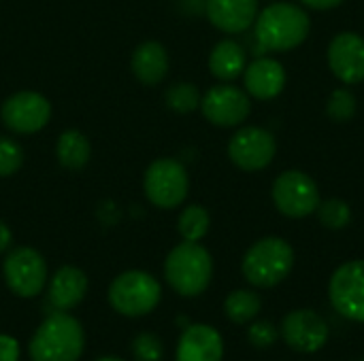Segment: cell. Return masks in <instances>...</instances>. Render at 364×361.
I'll use <instances>...</instances> for the list:
<instances>
[{
  "label": "cell",
  "mask_w": 364,
  "mask_h": 361,
  "mask_svg": "<svg viewBox=\"0 0 364 361\" xmlns=\"http://www.w3.org/2000/svg\"><path fill=\"white\" fill-rule=\"evenodd\" d=\"M258 55L264 51H290L305 43L311 30L309 15L292 2H273L256 17Z\"/></svg>",
  "instance_id": "obj_1"
},
{
  "label": "cell",
  "mask_w": 364,
  "mask_h": 361,
  "mask_svg": "<svg viewBox=\"0 0 364 361\" xmlns=\"http://www.w3.org/2000/svg\"><path fill=\"white\" fill-rule=\"evenodd\" d=\"M83 345L81 323L66 311H58L36 328L28 345V355L32 361H77L83 353Z\"/></svg>",
  "instance_id": "obj_2"
},
{
  "label": "cell",
  "mask_w": 364,
  "mask_h": 361,
  "mask_svg": "<svg viewBox=\"0 0 364 361\" xmlns=\"http://www.w3.org/2000/svg\"><path fill=\"white\" fill-rule=\"evenodd\" d=\"M213 277V260L205 247L198 243L183 240L177 245L164 262V279L166 283L186 298L200 296Z\"/></svg>",
  "instance_id": "obj_3"
},
{
  "label": "cell",
  "mask_w": 364,
  "mask_h": 361,
  "mask_svg": "<svg viewBox=\"0 0 364 361\" xmlns=\"http://www.w3.org/2000/svg\"><path fill=\"white\" fill-rule=\"evenodd\" d=\"M294 266V249L288 240L267 236L254 243L241 262V272L254 287L271 289L279 285Z\"/></svg>",
  "instance_id": "obj_4"
},
{
  "label": "cell",
  "mask_w": 364,
  "mask_h": 361,
  "mask_svg": "<svg viewBox=\"0 0 364 361\" xmlns=\"http://www.w3.org/2000/svg\"><path fill=\"white\" fill-rule=\"evenodd\" d=\"M162 298L160 283L143 270H128L113 279L109 287V304L124 317L149 315Z\"/></svg>",
  "instance_id": "obj_5"
},
{
  "label": "cell",
  "mask_w": 364,
  "mask_h": 361,
  "mask_svg": "<svg viewBox=\"0 0 364 361\" xmlns=\"http://www.w3.org/2000/svg\"><path fill=\"white\" fill-rule=\"evenodd\" d=\"M145 196L158 209H175L188 198L190 179L181 162L164 157L149 164L145 172Z\"/></svg>",
  "instance_id": "obj_6"
},
{
  "label": "cell",
  "mask_w": 364,
  "mask_h": 361,
  "mask_svg": "<svg viewBox=\"0 0 364 361\" xmlns=\"http://www.w3.org/2000/svg\"><path fill=\"white\" fill-rule=\"evenodd\" d=\"M273 202L277 211L292 219H303L318 211V183L301 170H286L273 183Z\"/></svg>",
  "instance_id": "obj_7"
},
{
  "label": "cell",
  "mask_w": 364,
  "mask_h": 361,
  "mask_svg": "<svg viewBox=\"0 0 364 361\" xmlns=\"http://www.w3.org/2000/svg\"><path fill=\"white\" fill-rule=\"evenodd\" d=\"M6 287L19 298H34L47 285V264L32 247L13 249L2 264Z\"/></svg>",
  "instance_id": "obj_8"
},
{
  "label": "cell",
  "mask_w": 364,
  "mask_h": 361,
  "mask_svg": "<svg viewBox=\"0 0 364 361\" xmlns=\"http://www.w3.org/2000/svg\"><path fill=\"white\" fill-rule=\"evenodd\" d=\"M328 298L341 317L364 323V260L346 262L333 272Z\"/></svg>",
  "instance_id": "obj_9"
},
{
  "label": "cell",
  "mask_w": 364,
  "mask_h": 361,
  "mask_svg": "<svg viewBox=\"0 0 364 361\" xmlns=\"http://www.w3.org/2000/svg\"><path fill=\"white\" fill-rule=\"evenodd\" d=\"M2 123L17 134H34L51 119V104L38 91H17L0 109Z\"/></svg>",
  "instance_id": "obj_10"
},
{
  "label": "cell",
  "mask_w": 364,
  "mask_h": 361,
  "mask_svg": "<svg viewBox=\"0 0 364 361\" xmlns=\"http://www.w3.org/2000/svg\"><path fill=\"white\" fill-rule=\"evenodd\" d=\"M277 153L275 136L256 126L241 128L228 143V157L232 164L245 172H256L267 168Z\"/></svg>",
  "instance_id": "obj_11"
},
{
  "label": "cell",
  "mask_w": 364,
  "mask_h": 361,
  "mask_svg": "<svg viewBox=\"0 0 364 361\" xmlns=\"http://www.w3.org/2000/svg\"><path fill=\"white\" fill-rule=\"evenodd\" d=\"M279 334L292 351L311 355L328 343L331 328L316 311L299 309L284 317Z\"/></svg>",
  "instance_id": "obj_12"
},
{
  "label": "cell",
  "mask_w": 364,
  "mask_h": 361,
  "mask_svg": "<svg viewBox=\"0 0 364 361\" xmlns=\"http://www.w3.org/2000/svg\"><path fill=\"white\" fill-rule=\"evenodd\" d=\"M200 111L207 121L220 128H235L243 123L252 111V102L247 98V91L222 83L213 85L203 98H200Z\"/></svg>",
  "instance_id": "obj_13"
},
{
  "label": "cell",
  "mask_w": 364,
  "mask_h": 361,
  "mask_svg": "<svg viewBox=\"0 0 364 361\" xmlns=\"http://www.w3.org/2000/svg\"><path fill=\"white\" fill-rule=\"evenodd\" d=\"M328 66L333 74L354 85L364 81V38L356 32H341L328 45Z\"/></svg>",
  "instance_id": "obj_14"
},
{
  "label": "cell",
  "mask_w": 364,
  "mask_h": 361,
  "mask_svg": "<svg viewBox=\"0 0 364 361\" xmlns=\"http://www.w3.org/2000/svg\"><path fill=\"white\" fill-rule=\"evenodd\" d=\"M177 361H222L224 340L220 332L205 323L188 326L177 343Z\"/></svg>",
  "instance_id": "obj_15"
},
{
  "label": "cell",
  "mask_w": 364,
  "mask_h": 361,
  "mask_svg": "<svg viewBox=\"0 0 364 361\" xmlns=\"http://www.w3.org/2000/svg\"><path fill=\"white\" fill-rule=\"evenodd\" d=\"M207 19L226 34L245 32L258 17V0H207Z\"/></svg>",
  "instance_id": "obj_16"
},
{
  "label": "cell",
  "mask_w": 364,
  "mask_h": 361,
  "mask_svg": "<svg viewBox=\"0 0 364 361\" xmlns=\"http://www.w3.org/2000/svg\"><path fill=\"white\" fill-rule=\"evenodd\" d=\"M245 91L258 100H271L282 94L286 85V70L273 57H258L243 70Z\"/></svg>",
  "instance_id": "obj_17"
},
{
  "label": "cell",
  "mask_w": 364,
  "mask_h": 361,
  "mask_svg": "<svg viewBox=\"0 0 364 361\" xmlns=\"http://www.w3.org/2000/svg\"><path fill=\"white\" fill-rule=\"evenodd\" d=\"M87 294V277L77 266H62L49 283V304L58 311H70L81 304Z\"/></svg>",
  "instance_id": "obj_18"
},
{
  "label": "cell",
  "mask_w": 364,
  "mask_h": 361,
  "mask_svg": "<svg viewBox=\"0 0 364 361\" xmlns=\"http://www.w3.org/2000/svg\"><path fill=\"white\" fill-rule=\"evenodd\" d=\"M130 68L134 77L145 85L160 83L168 72V53L158 40L141 43L130 60Z\"/></svg>",
  "instance_id": "obj_19"
},
{
  "label": "cell",
  "mask_w": 364,
  "mask_h": 361,
  "mask_svg": "<svg viewBox=\"0 0 364 361\" xmlns=\"http://www.w3.org/2000/svg\"><path fill=\"white\" fill-rule=\"evenodd\" d=\"M247 66V57H245V49L230 38L220 40L209 55V70L213 77H218L220 81H235L237 77L243 74Z\"/></svg>",
  "instance_id": "obj_20"
},
{
  "label": "cell",
  "mask_w": 364,
  "mask_h": 361,
  "mask_svg": "<svg viewBox=\"0 0 364 361\" xmlns=\"http://www.w3.org/2000/svg\"><path fill=\"white\" fill-rule=\"evenodd\" d=\"M90 140L79 130H66L60 134L55 155L66 170H81L90 162Z\"/></svg>",
  "instance_id": "obj_21"
},
{
  "label": "cell",
  "mask_w": 364,
  "mask_h": 361,
  "mask_svg": "<svg viewBox=\"0 0 364 361\" xmlns=\"http://www.w3.org/2000/svg\"><path fill=\"white\" fill-rule=\"evenodd\" d=\"M262 311V300L256 291L250 289H237L224 300V313L232 323H250L254 321Z\"/></svg>",
  "instance_id": "obj_22"
},
{
  "label": "cell",
  "mask_w": 364,
  "mask_h": 361,
  "mask_svg": "<svg viewBox=\"0 0 364 361\" xmlns=\"http://www.w3.org/2000/svg\"><path fill=\"white\" fill-rule=\"evenodd\" d=\"M179 234L183 240L198 243L207 236L209 232V213L200 204H190L181 211L179 221H177Z\"/></svg>",
  "instance_id": "obj_23"
},
{
  "label": "cell",
  "mask_w": 364,
  "mask_h": 361,
  "mask_svg": "<svg viewBox=\"0 0 364 361\" xmlns=\"http://www.w3.org/2000/svg\"><path fill=\"white\" fill-rule=\"evenodd\" d=\"M318 219L328 230H343L352 221V209L346 200L331 198L320 202L318 206Z\"/></svg>",
  "instance_id": "obj_24"
},
{
  "label": "cell",
  "mask_w": 364,
  "mask_h": 361,
  "mask_svg": "<svg viewBox=\"0 0 364 361\" xmlns=\"http://www.w3.org/2000/svg\"><path fill=\"white\" fill-rule=\"evenodd\" d=\"M200 91L194 83H175L166 91V104L175 113H192L200 106Z\"/></svg>",
  "instance_id": "obj_25"
},
{
  "label": "cell",
  "mask_w": 364,
  "mask_h": 361,
  "mask_svg": "<svg viewBox=\"0 0 364 361\" xmlns=\"http://www.w3.org/2000/svg\"><path fill=\"white\" fill-rule=\"evenodd\" d=\"M326 113L337 123L350 121L356 115V96L350 89H346V87L335 89L331 94L328 102H326Z\"/></svg>",
  "instance_id": "obj_26"
},
{
  "label": "cell",
  "mask_w": 364,
  "mask_h": 361,
  "mask_svg": "<svg viewBox=\"0 0 364 361\" xmlns=\"http://www.w3.org/2000/svg\"><path fill=\"white\" fill-rule=\"evenodd\" d=\"M132 355L136 361H162L164 345L156 334L143 332L132 340Z\"/></svg>",
  "instance_id": "obj_27"
},
{
  "label": "cell",
  "mask_w": 364,
  "mask_h": 361,
  "mask_svg": "<svg viewBox=\"0 0 364 361\" xmlns=\"http://www.w3.org/2000/svg\"><path fill=\"white\" fill-rule=\"evenodd\" d=\"M23 162V151L21 147L11 140L0 136V177H11L21 168Z\"/></svg>",
  "instance_id": "obj_28"
},
{
  "label": "cell",
  "mask_w": 364,
  "mask_h": 361,
  "mask_svg": "<svg viewBox=\"0 0 364 361\" xmlns=\"http://www.w3.org/2000/svg\"><path fill=\"white\" fill-rule=\"evenodd\" d=\"M247 338L256 349H269L279 340V330L269 321H254L247 330Z\"/></svg>",
  "instance_id": "obj_29"
},
{
  "label": "cell",
  "mask_w": 364,
  "mask_h": 361,
  "mask_svg": "<svg viewBox=\"0 0 364 361\" xmlns=\"http://www.w3.org/2000/svg\"><path fill=\"white\" fill-rule=\"evenodd\" d=\"M19 360V345L15 338L0 334V361H17Z\"/></svg>",
  "instance_id": "obj_30"
},
{
  "label": "cell",
  "mask_w": 364,
  "mask_h": 361,
  "mask_svg": "<svg viewBox=\"0 0 364 361\" xmlns=\"http://www.w3.org/2000/svg\"><path fill=\"white\" fill-rule=\"evenodd\" d=\"M301 4L309 6V9H316V11H326V9H335L339 6L343 0H299Z\"/></svg>",
  "instance_id": "obj_31"
},
{
  "label": "cell",
  "mask_w": 364,
  "mask_h": 361,
  "mask_svg": "<svg viewBox=\"0 0 364 361\" xmlns=\"http://www.w3.org/2000/svg\"><path fill=\"white\" fill-rule=\"evenodd\" d=\"M13 243V234L9 230V226L4 221H0V253H4Z\"/></svg>",
  "instance_id": "obj_32"
},
{
  "label": "cell",
  "mask_w": 364,
  "mask_h": 361,
  "mask_svg": "<svg viewBox=\"0 0 364 361\" xmlns=\"http://www.w3.org/2000/svg\"><path fill=\"white\" fill-rule=\"evenodd\" d=\"M96 361H124V360H119V357H100V360H96Z\"/></svg>",
  "instance_id": "obj_33"
},
{
  "label": "cell",
  "mask_w": 364,
  "mask_h": 361,
  "mask_svg": "<svg viewBox=\"0 0 364 361\" xmlns=\"http://www.w3.org/2000/svg\"><path fill=\"white\" fill-rule=\"evenodd\" d=\"M363 361H364V360H363Z\"/></svg>",
  "instance_id": "obj_34"
}]
</instances>
